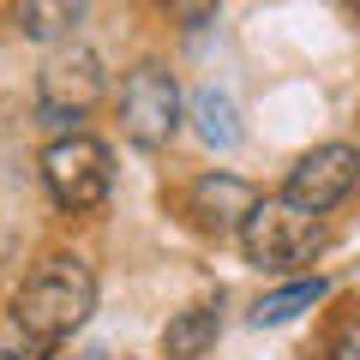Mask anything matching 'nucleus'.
I'll use <instances>...</instances> for the list:
<instances>
[{
    "mask_svg": "<svg viewBox=\"0 0 360 360\" xmlns=\"http://www.w3.org/2000/svg\"><path fill=\"white\" fill-rule=\"evenodd\" d=\"M96 312V270L84 264L78 252H54L42 258L37 270L25 276V288H18L13 300V319L25 336H42V342H60V336H72L78 324Z\"/></svg>",
    "mask_w": 360,
    "mask_h": 360,
    "instance_id": "nucleus-1",
    "label": "nucleus"
},
{
    "mask_svg": "<svg viewBox=\"0 0 360 360\" xmlns=\"http://www.w3.org/2000/svg\"><path fill=\"white\" fill-rule=\"evenodd\" d=\"M324 240H330V234H324L319 210L295 205V198H264V205L246 217V229H240V252H246V264L270 270V276L307 270L312 258L324 252Z\"/></svg>",
    "mask_w": 360,
    "mask_h": 360,
    "instance_id": "nucleus-2",
    "label": "nucleus"
},
{
    "mask_svg": "<svg viewBox=\"0 0 360 360\" xmlns=\"http://www.w3.org/2000/svg\"><path fill=\"white\" fill-rule=\"evenodd\" d=\"M103 90H108L103 54L84 49V42H54L42 72H37V108H42L49 127H66V120L90 115V108L103 103Z\"/></svg>",
    "mask_w": 360,
    "mask_h": 360,
    "instance_id": "nucleus-3",
    "label": "nucleus"
},
{
    "mask_svg": "<svg viewBox=\"0 0 360 360\" xmlns=\"http://www.w3.org/2000/svg\"><path fill=\"white\" fill-rule=\"evenodd\" d=\"M42 186L60 210H96L115 186V156H108V144L84 139V132H66L42 150Z\"/></svg>",
    "mask_w": 360,
    "mask_h": 360,
    "instance_id": "nucleus-4",
    "label": "nucleus"
},
{
    "mask_svg": "<svg viewBox=\"0 0 360 360\" xmlns=\"http://www.w3.org/2000/svg\"><path fill=\"white\" fill-rule=\"evenodd\" d=\"M120 132L139 150H162L180 132V84L168 66L144 60L127 72V84H120Z\"/></svg>",
    "mask_w": 360,
    "mask_h": 360,
    "instance_id": "nucleus-5",
    "label": "nucleus"
},
{
    "mask_svg": "<svg viewBox=\"0 0 360 360\" xmlns=\"http://www.w3.org/2000/svg\"><path fill=\"white\" fill-rule=\"evenodd\" d=\"M354 186H360V150L354 144H312V150L288 168L283 198H295V205H307V210L324 217V210H336Z\"/></svg>",
    "mask_w": 360,
    "mask_h": 360,
    "instance_id": "nucleus-6",
    "label": "nucleus"
},
{
    "mask_svg": "<svg viewBox=\"0 0 360 360\" xmlns=\"http://www.w3.org/2000/svg\"><path fill=\"white\" fill-rule=\"evenodd\" d=\"M264 205V198H258V186L252 180H240V174H198L193 186H186V217L198 222V229L205 234H240L246 229V217H252V210Z\"/></svg>",
    "mask_w": 360,
    "mask_h": 360,
    "instance_id": "nucleus-7",
    "label": "nucleus"
},
{
    "mask_svg": "<svg viewBox=\"0 0 360 360\" xmlns=\"http://www.w3.org/2000/svg\"><path fill=\"white\" fill-rule=\"evenodd\" d=\"M90 0H13V25L30 42H66Z\"/></svg>",
    "mask_w": 360,
    "mask_h": 360,
    "instance_id": "nucleus-8",
    "label": "nucleus"
},
{
    "mask_svg": "<svg viewBox=\"0 0 360 360\" xmlns=\"http://www.w3.org/2000/svg\"><path fill=\"white\" fill-rule=\"evenodd\" d=\"M210 348H217V307H186L168 319V330H162L168 360H205Z\"/></svg>",
    "mask_w": 360,
    "mask_h": 360,
    "instance_id": "nucleus-9",
    "label": "nucleus"
},
{
    "mask_svg": "<svg viewBox=\"0 0 360 360\" xmlns=\"http://www.w3.org/2000/svg\"><path fill=\"white\" fill-rule=\"evenodd\" d=\"M193 120H198V139H205L210 150H234V144H240V108H234L229 90L205 84L193 96Z\"/></svg>",
    "mask_w": 360,
    "mask_h": 360,
    "instance_id": "nucleus-10",
    "label": "nucleus"
},
{
    "mask_svg": "<svg viewBox=\"0 0 360 360\" xmlns=\"http://www.w3.org/2000/svg\"><path fill=\"white\" fill-rule=\"evenodd\" d=\"M319 300H324V283H319V276H312V283H295V288H276V295H264V300L252 307V324H258V330H264V324H288L295 312H312Z\"/></svg>",
    "mask_w": 360,
    "mask_h": 360,
    "instance_id": "nucleus-11",
    "label": "nucleus"
},
{
    "mask_svg": "<svg viewBox=\"0 0 360 360\" xmlns=\"http://www.w3.org/2000/svg\"><path fill=\"white\" fill-rule=\"evenodd\" d=\"M156 6H162V13L174 18V25L198 30V25H205V18H210V13H217V6H222V0H156Z\"/></svg>",
    "mask_w": 360,
    "mask_h": 360,
    "instance_id": "nucleus-12",
    "label": "nucleus"
},
{
    "mask_svg": "<svg viewBox=\"0 0 360 360\" xmlns=\"http://www.w3.org/2000/svg\"><path fill=\"white\" fill-rule=\"evenodd\" d=\"M330 360H360V312L336 324V336H330Z\"/></svg>",
    "mask_w": 360,
    "mask_h": 360,
    "instance_id": "nucleus-13",
    "label": "nucleus"
},
{
    "mask_svg": "<svg viewBox=\"0 0 360 360\" xmlns=\"http://www.w3.org/2000/svg\"><path fill=\"white\" fill-rule=\"evenodd\" d=\"M42 348H49L42 336H25L18 348H0V360H42Z\"/></svg>",
    "mask_w": 360,
    "mask_h": 360,
    "instance_id": "nucleus-14",
    "label": "nucleus"
}]
</instances>
